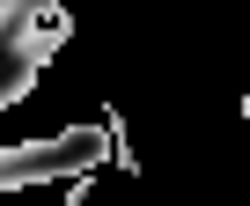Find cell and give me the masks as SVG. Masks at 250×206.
<instances>
[{"label": "cell", "instance_id": "obj_2", "mask_svg": "<svg viewBox=\"0 0 250 206\" xmlns=\"http://www.w3.org/2000/svg\"><path fill=\"white\" fill-rule=\"evenodd\" d=\"M15 22H22V30H15V59H22L30 74H37L66 37H74V8H66V0H37V8H30V15H15Z\"/></svg>", "mask_w": 250, "mask_h": 206}, {"label": "cell", "instance_id": "obj_1", "mask_svg": "<svg viewBox=\"0 0 250 206\" xmlns=\"http://www.w3.org/2000/svg\"><path fill=\"white\" fill-rule=\"evenodd\" d=\"M103 155V133L81 125V133H59V140H22L0 155V191H15V184H37V177H74Z\"/></svg>", "mask_w": 250, "mask_h": 206}, {"label": "cell", "instance_id": "obj_3", "mask_svg": "<svg viewBox=\"0 0 250 206\" xmlns=\"http://www.w3.org/2000/svg\"><path fill=\"white\" fill-rule=\"evenodd\" d=\"M22 15V0H0V37H8V22Z\"/></svg>", "mask_w": 250, "mask_h": 206}]
</instances>
